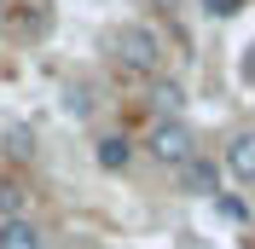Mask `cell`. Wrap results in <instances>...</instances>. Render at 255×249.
<instances>
[{
	"mask_svg": "<svg viewBox=\"0 0 255 249\" xmlns=\"http://www.w3.org/2000/svg\"><path fill=\"white\" fill-rule=\"evenodd\" d=\"M93 162L105 174H128L133 168V139H128V133H99L93 139Z\"/></svg>",
	"mask_w": 255,
	"mask_h": 249,
	"instance_id": "cell-5",
	"label": "cell"
},
{
	"mask_svg": "<svg viewBox=\"0 0 255 249\" xmlns=\"http://www.w3.org/2000/svg\"><path fill=\"white\" fill-rule=\"evenodd\" d=\"M6 6H12V0H0V12H6Z\"/></svg>",
	"mask_w": 255,
	"mask_h": 249,
	"instance_id": "cell-15",
	"label": "cell"
},
{
	"mask_svg": "<svg viewBox=\"0 0 255 249\" xmlns=\"http://www.w3.org/2000/svg\"><path fill=\"white\" fill-rule=\"evenodd\" d=\"M174 174V191L180 197H221V162L209 151H191L180 168H168Z\"/></svg>",
	"mask_w": 255,
	"mask_h": 249,
	"instance_id": "cell-3",
	"label": "cell"
},
{
	"mask_svg": "<svg viewBox=\"0 0 255 249\" xmlns=\"http://www.w3.org/2000/svg\"><path fill=\"white\" fill-rule=\"evenodd\" d=\"M64 116H76V122H87V116H93L99 110V93H93V81H64Z\"/></svg>",
	"mask_w": 255,
	"mask_h": 249,
	"instance_id": "cell-8",
	"label": "cell"
},
{
	"mask_svg": "<svg viewBox=\"0 0 255 249\" xmlns=\"http://www.w3.org/2000/svg\"><path fill=\"white\" fill-rule=\"evenodd\" d=\"M221 174H232V180L255 186V127H238V133L226 139V151H221Z\"/></svg>",
	"mask_w": 255,
	"mask_h": 249,
	"instance_id": "cell-4",
	"label": "cell"
},
{
	"mask_svg": "<svg viewBox=\"0 0 255 249\" xmlns=\"http://www.w3.org/2000/svg\"><path fill=\"white\" fill-rule=\"evenodd\" d=\"M0 249H47V226L29 220V215L0 220Z\"/></svg>",
	"mask_w": 255,
	"mask_h": 249,
	"instance_id": "cell-6",
	"label": "cell"
},
{
	"mask_svg": "<svg viewBox=\"0 0 255 249\" xmlns=\"http://www.w3.org/2000/svg\"><path fill=\"white\" fill-rule=\"evenodd\" d=\"M17 215H29V186L17 174H6L0 180V220H17Z\"/></svg>",
	"mask_w": 255,
	"mask_h": 249,
	"instance_id": "cell-9",
	"label": "cell"
},
{
	"mask_svg": "<svg viewBox=\"0 0 255 249\" xmlns=\"http://www.w3.org/2000/svg\"><path fill=\"white\" fill-rule=\"evenodd\" d=\"M105 52L122 76H162V35L151 23H116L105 35Z\"/></svg>",
	"mask_w": 255,
	"mask_h": 249,
	"instance_id": "cell-1",
	"label": "cell"
},
{
	"mask_svg": "<svg viewBox=\"0 0 255 249\" xmlns=\"http://www.w3.org/2000/svg\"><path fill=\"white\" fill-rule=\"evenodd\" d=\"M238 81H244V87H255V41L238 52Z\"/></svg>",
	"mask_w": 255,
	"mask_h": 249,
	"instance_id": "cell-13",
	"label": "cell"
},
{
	"mask_svg": "<svg viewBox=\"0 0 255 249\" xmlns=\"http://www.w3.org/2000/svg\"><path fill=\"white\" fill-rule=\"evenodd\" d=\"M6 156H12V162H29L35 156V127H23V122L6 127Z\"/></svg>",
	"mask_w": 255,
	"mask_h": 249,
	"instance_id": "cell-10",
	"label": "cell"
},
{
	"mask_svg": "<svg viewBox=\"0 0 255 249\" xmlns=\"http://www.w3.org/2000/svg\"><path fill=\"white\" fill-rule=\"evenodd\" d=\"M250 215H255V203H250Z\"/></svg>",
	"mask_w": 255,
	"mask_h": 249,
	"instance_id": "cell-16",
	"label": "cell"
},
{
	"mask_svg": "<svg viewBox=\"0 0 255 249\" xmlns=\"http://www.w3.org/2000/svg\"><path fill=\"white\" fill-rule=\"evenodd\" d=\"M151 110H157V116H180V110H186V81L151 76Z\"/></svg>",
	"mask_w": 255,
	"mask_h": 249,
	"instance_id": "cell-7",
	"label": "cell"
},
{
	"mask_svg": "<svg viewBox=\"0 0 255 249\" xmlns=\"http://www.w3.org/2000/svg\"><path fill=\"white\" fill-rule=\"evenodd\" d=\"M191 151H197V133H191L186 116H157V122H151V133H145V156H151V162L180 168Z\"/></svg>",
	"mask_w": 255,
	"mask_h": 249,
	"instance_id": "cell-2",
	"label": "cell"
},
{
	"mask_svg": "<svg viewBox=\"0 0 255 249\" xmlns=\"http://www.w3.org/2000/svg\"><path fill=\"white\" fill-rule=\"evenodd\" d=\"M145 6H157V12H180L186 0H145Z\"/></svg>",
	"mask_w": 255,
	"mask_h": 249,
	"instance_id": "cell-14",
	"label": "cell"
},
{
	"mask_svg": "<svg viewBox=\"0 0 255 249\" xmlns=\"http://www.w3.org/2000/svg\"><path fill=\"white\" fill-rule=\"evenodd\" d=\"M203 12L226 23V17H238V12H244V0H203Z\"/></svg>",
	"mask_w": 255,
	"mask_h": 249,
	"instance_id": "cell-11",
	"label": "cell"
},
{
	"mask_svg": "<svg viewBox=\"0 0 255 249\" xmlns=\"http://www.w3.org/2000/svg\"><path fill=\"white\" fill-rule=\"evenodd\" d=\"M215 209H221L226 220H250V203H238V197H226V191H221V197H215Z\"/></svg>",
	"mask_w": 255,
	"mask_h": 249,
	"instance_id": "cell-12",
	"label": "cell"
}]
</instances>
